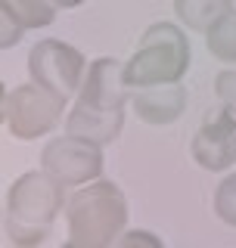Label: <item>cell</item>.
<instances>
[{"label":"cell","mask_w":236,"mask_h":248,"mask_svg":"<svg viewBox=\"0 0 236 248\" xmlns=\"http://www.w3.org/2000/svg\"><path fill=\"white\" fill-rule=\"evenodd\" d=\"M66 189L50 170H25L6 189L3 230L16 248H34L50 236L59 211H66Z\"/></svg>","instance_id":"cell-1"},{"label":"cell","mask_w":236,"mask_h":248,"mask_svg":"<svg viewBox=\"0 0 236 248\" xmlns=\"http://www.w3.org/2000/svg\"><path fill=\"white\" fill-rule=\"evenodd\" d=\"M66 230L72 248H109L118 245L128 230V199L112 180L84 183L66 202Z\"/></svg>","instance_id":"cell-2"},{"label":"cell","mask_w":236,"mask_h":248,"mask_svg":"<svg viewBox=\"0 0 236 248\" xmlns=\"http://www.w3.org/2000/svg\"><path fill=\"white\" fill-rule=\"evenodd\" d=\"M190 41L186 31L174 22H152L140 37L134 56L124 62V81L131 87L177 84L190 72Z\"/></svg>","instance_id":"cell-3"},{"label":"cell","mask_w":236,"mask_h":248,"mask_svg":"<svg viewBox=\"0 0 236 248\" xmlns=\"http://www.w3.org/2000/svg\"><path fill=\"white\" fill-rule=\"evenodd\" d=\"M66 96L41 87L37 81L19 84L3 93V124L16 140H41L59 127L66 115Z\"/></svg>","instance_id":"cell-4"},{"label":"cell","mask_w":236,"mask_h":248,"mask_svg":"<svg viewBox=\"0 0 236 248\" xmlns=\"http://www.w3.org/2000/svg\"><path fill=\"white\" fill-rule=\"evenodd\" d=\"M28 75L41 87L72 99L84 84L87 59L78 46L59 41V37H44L28 50Z\"/></svg>","instance_id":"cell-5"},{"label":"cell","mask_w":236,"mask_h":248,"mask_svg":"<svg viewBox=\"0 0 236 248\" xmlns=\"http://www.w3.org/2000/svg\"><path fill=\"white\" fill-rule=\"evenodd\" d=\"M41 168L66 186H84L103 177V146L84 137H56L41 149Z\"/></svg>","instance_id":"cell-6"},{"label":"cell","mask_w":236,"mask_h":248,"mask_svg":"<svg viewBox=\"0 0 236 248\" xmlns=\"http://www.w3.org/2000/svg\"><path fill=\"white\" fill-rule=\"evenodd\" d=\"M190 155L205 170L224 174L236 165V115L227 106L208 108L190 140Z\"/></svg>","instance_id":"cell-7"},{"label":"cell","mask_w":236,"mask_h":248,"mask_svg":"<svg viewBox=\"0 0 236 248\" xmlns=\"http://www.w3.org/2000/svg\"><path fill=\"white\" fill-rule=\"evenodd\" d=\"M75 103H84L100 112H115L131 103V84L124 81V62H118L112 56L93 59L87 65L84 84L78 90Z\"/></svg>","instance_id":"cell-8"},{"label":"cell","mask_w":236,"mask_h":248,"mask_svg":"<svg viewBox=\"0 0 236 248\" xmlns=\"http://www.w3.org/2000/svg\"><path fill=\"white\" fill-rule=\"evenodd\" d=\"M131 106L137 118L149 127H168L186 108L184 84H152V87H131Z\"/></svg>","instance_id":"cell-9"},{"label":"cell","mask_w":236,"mask_h":248,"mask_svg":"<svg viewBox=\"0 0 236 248\" xmlns=\"http://www.w3.org/2000/svg\"><path fill=\"white\" fill-rule=\"evenodd\" d=\"M124 130V108H115V112H100V108H90L84 103H75L66 115V134L72 137H84L90 143L109 146L121 137Z\"/></svg>","instance_id":"cell-10"},{"label":"cell","mask_w":236,"mask_h":248,"mask_svg":"<svg viewBox=\"0 0 236 248\" xmlns=\"http://www.w3.org/2000/svg\"><path fill=\"white\" fill-rule=\"evenodd\" d=\"M227 10H233V0H174V13L180 25L199 31V34H205Z\"/></svg>","instance_id":"cell-11"},{"label":"cell","mask_w":236,"mask_h":248,"mask_svg":"<svg viewBox=\"0 0 236 248\" xmlns=\"http://www.w3.org/2000/svg\"><path fill=\"white\" fill-rule=\"evenodd\" d=\"M205 46L215 59L236 62V10H227L221 19L205 31Z\"/></svg>","instance_id":"cell-12"},{"label":"cell","mask_w":236,"mask_h":248,"mask_svg":"<svg viewBox=\"0 0 236 248\" xmlns=\"http://www.w3.org/2000/svg\"><path fill=\"white\" fill-rule=\"evenodd\" d=\"M13 6V13L22 19L25 28H47L56 22V10L59 6L53 0H3Z\"/></svg>","instance_id":"cell-13"},{"label":"cell","mask_w":236,"mask_h":248,"mask_svg":"<svg viewBox=\"0 0 236 248\" xmlns=\"http://www.w3.org/2000/svg\"><path fill=\"white\" fill-rule=\"evenodd\" d=\"M215 214L227 227H236V174H227L215 186Z\"/></svg>","instance_id":"cell-14"},{"label":"cell","mask_w":236,"mask_h":248,"mask_svg":"<svg viewBox=\"0 0 236 248\" xmlns=\"http://www.w3.org/2000/svg\"><path fill=\"white\" fill-rule=\"evenodd\" d=\"M25 31L28 28L22 25V19L13 13V6L0 0V46H3V50L16 46V44L22 41V34H25Z\"/></svg>","instance_id":"cell-15"},{"label":"cell","mask_w":236,"mask_h":248,"mask_svg":"<svg viewBox=\"0 0 236 248\" xmlns=\"http://www.w3.org/2000/svg\"><path fill=\"white\" fill-rule=\"evenodd\" d=\"M215 96L221 99V106H227L236 115V72L233 68H224V72L215 75Z\"/></svg>","instance_id":"cell-16"},{"label":"cell","mask_w":236,"mask_h":248,"mask_svg":"<svg viewBox=\"0 0 236 248\" xmlns=\"http://www.w3.org/2000/svg\"><path fill=\"white\" fill-rule=\"evenodd\" d=\"M118 245H152V248H162V239L152 236V232H146V230H124L121 239H118Z\"/></svg>","instance_id":"cell-17"},{"label":"cell","mask_w":236,"mask_h":248,"mask_svg":"<svg viewBox=\"0 0 236 248\" xmlns=\"http://www.w3.org/2000/svg\"><path fill=\"white\" fill-rule=\"evenodd\" d=\"M53 3H56L59 10H78V6H81L84 0H53Z\"/></svg>","instance_id":"cell-18"}]
</instances>
